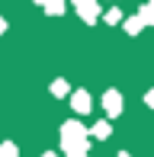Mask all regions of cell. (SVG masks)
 I'll use <instances>...</instances> for the list:
<instances>
[{
    "instance_id": "obj_4",
    "label": "cell",
    "mask_w": 154,
    "mask_h": 157,
    "mask_svg": "<svg viewBox=\"0 0 154 157\" xmlns=\"http://www.w3.org/2000/svg\"><path fill=\"white\" fill-rule=\"evenodd\" d=\"M93 135H96V138H106V135H109V125H103V122H100V125L93 128Z\"/></svg>"
},
{
    "instance_id": "obj_1",
    "label": "cell",
    "mask_w": 154,
    "mask_h": 157,
    "mask_svg": "<svg viewBox=\"0 0 154 157\" xmlns=\"http://www.w3.org/2000/svg\"><path fill=\"white\" fill-rule=\"evenodd\" d=\"M74 109L77 112H90V96L87 93H74Z\"/></svg>"
},
{
    "instance_id": "obj_5",
    "label": "cell",
    "mask_w": 154,
    "mask_h": 157,
    "mask_svg": "<svg viewBox=\"0 0 154 157\" xmlns=\"http://www.w3.org/2000/svg\"><path fill=\"white\" fill-rule=\"evenodd\" d=\"M48 13H61V0H48Z\"/></svg>"
},
{
    "instance_id": "obj_6",
    "label": "cell",
    "mask_w": 154,
    "mask_h": 157,
    "mask_svg": "<svg viewBox=\"0 0 154 157\" xmlns=\"http://www.w3.org/2000/svg\"><path fill=\"white\" fill-rule=\"evenodd\" d=\"M3 157H16V151H13V144H3V151H0Z\"/></svg>"
},
{
    "instance_id": "obj_2",
    "label": "cell",
    "mask_w": 154,
    "mask_h": 157,
    "mask_svg": "<svg viewBox=\"0 0 154 157\" xmlns=\"http://www.w3.org/2000/svg\"><path fill=\"white\" fill-rule=\"evenodd\" d=\"M74 3H80L83 19H93V16H96V13H93V0H74Z\"/></svg>"
},
{
    "instance_id": "obj_7",
    "label": "cell",
    "mask_w": 154,
    "mask_h": 157,
    "mask_svg": "<svg viewBox=\"0 0 154 157\" xmlns=\"http://www.w3.org/2000/svg\"><path fill=\"white\" fill-rule=\"evenodd\" d=\"M148 103H151V106H154V93H151V96H148Z\"/></svg>"
},
{
    "instance_id": "obj_3",
    "label": "cell",
    "mask_w": 154,
    "mask_h": 157,
    "mask_svg": "<svg viewBox=\"0 0 154 157\" xmlns=\"http://www.w3.org/2000/svg\"><path fill=\"white\" fill-rule=\"evenodd\" d=\"M106 106H109V116H116V112H119V93H106Z\"/></svg>"
}]
</instances>
